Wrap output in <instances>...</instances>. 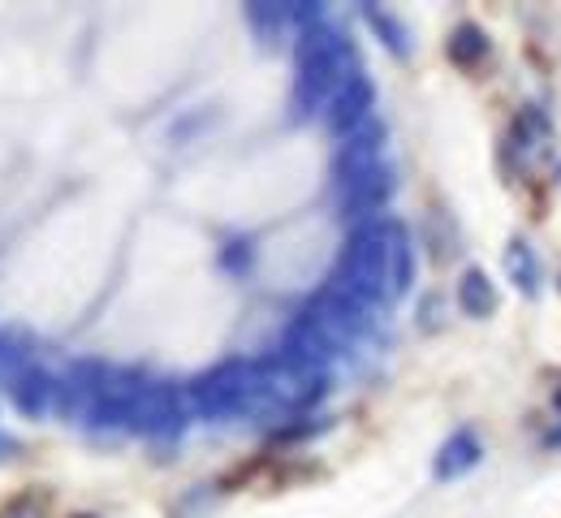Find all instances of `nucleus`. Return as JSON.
I'll use <instances>...</instances> for the list:
<instances>
[{
  "instance_id": "obj_1",
  "label": "nucleus",
  "mask_w": 561,
  "mask_h": 518,
  "mask_svg": "<svg viewBox=\"0 0 561 518\" xmlns=\"http://www.w3.org/2000/svg\"><path fill=\"white\" fill-rule=\"evenodd\" d=\"M294 61H298V78H294V113H298V117L324 113L329 100H333L354 74H363L351 39L337 35L324 18L311 22L307 31H298Z\"/></svg>"
},
{
  "instance_id": "obj_2",
  "label": "nucleus",
  "mask_w": 561,
  "mask_h": 518,
  "mask_svg": "<svg viewBox=\"0 0 561 518\" xmlns=\"http://www.w3.org/2000/svg\"><path fill=\"white\" fill-rule=\"evenodd\" d=\"M191 398L208 419H264L268 415L264 364H247V359L220 364L195 380Z\"/></svg>"
},
{
  "instance_id": "obj_3",
  "label": "nucleus",
  "mask_w": 561,
  "mask_h": 518,
  "mask_svg": "<svg viewBox=\"0 0 561 518\" xmlns=\"http://www.w3.org/2000/svg\"><path fill=\"white\" fill-rule=\"evenodd\" d=\"M178 424H182L178 393L169 384H160V380H142L135 411H130V428L147 433V437H164V433H178Z\"/></svg>"
},
{
  "instance_id": "obj_4",
  "label": "nucleus",
  "mask_w": 561,
  "mask_h": 518,
  "mask_svg": "<svg viewBox=\"0 0 561 518\" xmlns=\"http://www.w3.org/2000/svg\"><path fill=\"white\" fill-rule=\"evenodd\" d=\"M389 195H393V177H389L385 160L371 164V169H363V173H354L346 182H337V199H342L346 217H371V212H380L389 204Z\"/></svg>"
},
{
  "instance_id": "obj_5",
  "label": "nucleus",
  "mask_w": 561,
  "mask_h": 518,
  "mask_svg": "<svg viewBox=\"0 0 561 518\" xmlns=\"http://www.w3.org/2000/svg\"><path fill=\"white\" fill-rule=\"evenodd\" d=\"M371 100H376V91H371L367 74H354L351 82L329 100V108H324L329 130L346 139V135H354L358 126H367V122H371Z\"/></svg>"
},
{
  "instance_id": "obj_6",
  "label": "nucleus",
  "mask_w": 561,
  "mask_h": 518,
  "mask_svg": "<svg viewBox=\"0 0 561 518\" xmlns=\"http://www.w3.org/2000/svg\"><path fill=\"white\" fill-rule=\"evenodd\" d=\"M13 402H18V411L31 415V419L61 415V376H53L48 368L31 364V371L13 384Z\"/></svg>"
},
{
  "instance_id": "obj_7",
  "label": "nucleus",
  "mask_w": 561,
  "mask_h": 518,
  "mask_svg": "<svg viewBox=\"0 0 561 518\" xmlns=\"http://www.w3.org/2000/svg\"><path fill=\"white\" fill-rule=\"evenodd\" d=\"M510 151L518 156V164H531L536 156H545L549 151V122L540 117V113H518V122H514V130H510Z\"/></svg>"
},
{
  "instance_id": "obj_8",
  "label": "nucleus",
  "mask_w": 561,
  "mask_h": 518,
  "mask_svg": "<svg viewBox=\"0 0 561 518\" xmlns=\"http://www.w3.org/2000/svg\"><path fill=\"white\" fill-rule=\"evenodd\" d=\"M480 462V441L476 433H454L436 453V480H458L462 471H471Z\"/></svg>"
},
{
  "instance_id": "obj_9",
  "label": "nucleus",
  "mask_w": 561,
  "mask_h": 518,
  "mask_svg": "<svg viewBox=\"0 0 561 518\" xmlns=\"http://www.w3.org/2000/svg\"><path fill=\"white\" fill-rule=\"evenodd\" d=\"M458 302H462V311L467 315H492L496 311V286L489 281V273H480V268H467L462 273V286H458Z\"/></svg>"
},
{
  "instance_id": "obj_10",
  "label": "nucleus",
  "mask_w": 561,
  "mask_h": 518,
  "mask_svg": "<svg viewBox=\"0 0 561 518\" xmlns=\"http://www.w3.org/2000/svg\"><path fill=\"white\" fill-rule=\"evenodd\" d=\"M505 273H510V281H514L523 295H536V286H540V264H536V251H531L523 238L510 242V251H505Z\"/></svg>"
},
{
  "instance_id": "obj_11",
  "label": "nucleus",
  "mask_w": 561,
  "mask_h": 518,
  "mask_svg": "<svg viewBox=\"0 0 561 518\" xmlns=\"http://www.w3.org/2000/svg\"><path fill=\"white\" fill-rule=\"evenodd\" d=\"M484 57H489V35L480 26H458L449 39V61L462 70H476Z\"/></svg>"
},
{
  "instance_id": "obj_12",
  "label": "nucleus",
  "mask_w": 561,
  "mask_h": 518,
  "mask_svg": "<svg viewBox=\"0 0 561 518\" xmlns=\"http://www.w3.org/2000/svg\"><path fill=\"white\" fill-rule=\"evenodd\" d=\"M247 18H251V26L260 31L264 44H277L280 35L289 31V9L285 4H251Z\"/></svg>"
},
{
  "instance_id": "obj_13",
  "label": "nucleus",
  "mask_w": 561,
  "mask_h": 518,
  "mask_svg": "<svg viewBox=\"0 0 561 518\" xmlns=\"http://www.w3.org/2000/svg\"><path fill=\"white\" fill-rule=\"evenodd\" d=\"M31 350H22L18 342H9V337H0V389H9L13 393V384L31 371Z\"/></svg>"
},
{
  "instance_id": "obj_14",
  "label": "nucleus",
  "mask_w": 561,
  "mask_h": 518,
  "mask_svg": "<svg viewBox=\"0 0 561 518\" xmlns=\"http://www.w3.org/2000/svg\"><path fill=\"white\" fill-rule=\"evenodd\" d=\"M367 22H371V26L385 35V44H389L398 57H407V53H411V44H407V31H402V26H398L389 13H380V9H367Z\"/></svg>"
},
{
  "instance_id": "obj_15",
  "label": "nucleus",
  "mask_w": 561,
  "mask_h": 518,
  "mask_svg": "<svg viewBox=\"0 0 561 518\" xmlns=\"http://www.w3.org/2000/svg\"><path fill=\"white\" fill-rule=\"evenodd\" d=\"M0 518H44V497L26 493V497H18V502H13Z\"/></svg>"
},
{
  "instance_id": "obj_16",
  "label": "nucleus",
  "mask_w": 561,
  "mask_h": 518,
  "mask_svg": "<svg viewBox=\"0 0 561 518\" xmlns=\"http://www.w3.org/2000/svg\"><path fill=\"white\" fill-rule=\"evenodd\" d=\"M225 264H229L233 273H242V268H247V242H233V246L225 251Z\"/></svg>"
},
{
  "instance_id": "obj_17",
  "label": "nucleus",
  "mask_w": 561,
  "mask_h": 518,
  "mask_svg": "<svg viewBox=\"0 0 561 518\" xmlns=\"http://www.w3.org/2000/svg\"><path fill=\"white\" fill-rule=\"evenodd\" d=\"M558 406H561V393H558Z\"/></svg>"
}]
</instances>
